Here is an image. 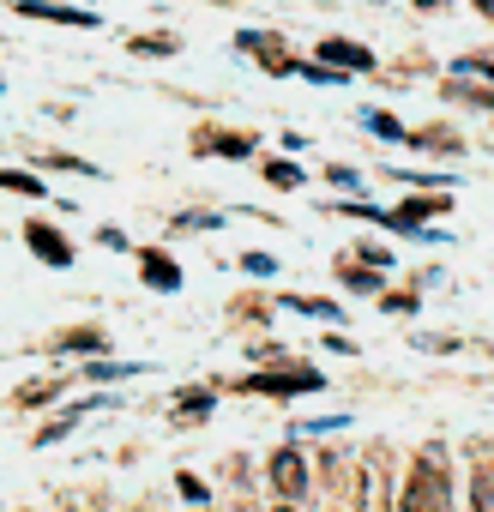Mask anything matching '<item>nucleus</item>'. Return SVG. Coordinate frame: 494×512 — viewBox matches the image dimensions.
<instances>
[{
	"instance_id": "12",
	"label": "nucleus",
	"mask_w": 494,
	"mask_h": 512,
	"mask_svg": "<svg viewBox=\"0 0 494 512\" xmlns=\"http://www.w3.org/2000/svg\"><path fill=\"white\" fill-rule=\"evenodd\" d=\"M302 181V169H290V163H272V187H296Z\"/></svg>"
},
{
	"instance_id": "3",
	"label": "nucleus",
	"mask_w": 494,
	"mask_h": 512,
	"mask_svg": "<svg viewBox=\"0 0 494 512\" xmlns=\"http://www.w3.org/2000/svg\"><path fill=\"white\" fill-rule=\"evenodd\" d=\"M272 482H278L284 500H302V494H308V464H302L296 452H278V458H272Z\"/></svg>"
},
{
	"instance_id": "7",
	"label": "nucleus",
	"mask_w": 494,
	"mask_h": 512,
	"mask_svg": "<svg viewBox=\"0 0 494 512\" xmlns=\"http://www.w3.org/2000/svg\"><path fill=\"white\" fill-rule=\"evenodd\" d=\"M145 284H157V290H175V284H181L175 260H163V253H145Z\"/></svg>"
},
{
	"instance_id": "9",
	"label": "nucleus",
	"mask_w": 494,
	"mask_h": 512,
	"mask_svg": "<svg viewBox=\"0 0 494 512\" xmlns=\"http://www.w3.org/2000/svg\"><path fill=\"white\" fill-rule=\"evenodd\" d=\"M470 500H476V512H494V476H488V470L476 476V494H470Z\"/></svg>"
},
{
	"instance_id": "2",
	"label": "nucleus",
	"mask_w": 494,
	"mask_h": 512,
	"mask_svg": "<svg viewBox=\"0 0 494 512\" xmlns=\"http://www.w3.org/2000/svg\"><path fill=\"white\" fill-rule=\"evenodd\" d=\"M247 392H320V374L314 368H284V374H254Z\"/></svg>"
},
{
	"instance_id": "1",
	"label": "nucleus",
	"mask_w": 494,
	"mask_h": 512,
	"mask_svg": "<svg viewBox=\"0 0 494 512\" xmlns=\"http://www.w3.org/2000/svg\"><path fill=\"white\" fill-rule=\"evenodd\" d=\"M404 512H446V464L440 458H422L410 488H404Z\"/></svg>"
},
{
	"instance_id": "6",
	"label": "nucleus",
	"mask_w": 494,
	"mask_h": 512,
	"mask_svg": "<svg viewBox=\"0 0 494 512\" xmlns=\"http://www.w3.org/2000/svg\"><path fill=\"white\" fill-rule=\"evenodd\" d=\"M19 13H31V19H61V25H97L91 13H73V7H43V0H25Z\"/></svg>"
},
{
	"instance_id": "5",
	"label": "nucleus",
	"mask_w": 494,
	"mask_h": 512,
	"mask_svg": "<svg viewBox=\"0 0 494 512\" xmlns=\"http://www.w3.org/2000/svg\"><path fill=\"white\" fill-rule=\"evenodd\" d=\"M320 55H326V67H350V73H368V67H374V55H368L362 43H326Z\"/></svg>"
},
{
	"instance_id": "14",
	"label": "nucleus",
	"mask_w": 494,
	"mask_h": 512,
	"mask_svg": "<svg viewBox=\"0 0 494 512\" xmlns=\"http://www.w3.org/2000/svg\"><path fill=\"white\" fill-rule=\"evenodd\" d=\"M278 512H290V506H278Z\"/></svg>"
},
{
	"instance_id": "13",
	"label": "nucleus",
	"mask_w": 494,
	"mask_h": 512,
	"mask_svg": "<svg viewBox=\"0 0 494 512\" xmlns=\"http://www.w3.org/2000/svg\"><path fill=\"white\" fill-rule=\"evenodd\" d=\"M458 73H488V79H494V67H488V61H458Z\"/></svg>"
},
{
	"instance_id": "10",
	"label": "nucleus",
	"mask_w": 494,
	"mask_h": 512,
	"mask_svg": "<svg viewBox=\"0 0 494 512\" xmlns=\"http://www.w3.org/2000/svg\"><path fill=\"white\" fill-rule=\"evenodd\" d=\"M0 187H13V193H43L31 175H7V169H0Z\"/></svg>"
},
{
	"instance_id": "11",
	"label": "nucleus",
	"mask_w": 494,
	"mask_h": 512,
	"mask_svg": "<svg viewBox=\"0 0 494 512\" xmlns=\"http://www.w3.org/2000/svg\"><path fill=\"white\" fill-rule=\"evenodd\" d=\"M368 127H374V133H386V139H404V127H398L392 115H368Z\"/></svg>"
},
{
	"instance_id": "4",
	"label": "nucleus",
	"mask_w": 494,
	"mask_h": 512,
	"mask_svg": "<svg viewBox=\"0 0 494 512\" xmlns=\"http://www.w3.org/2000/svg\"><path fill=\"white\" fill-rule=\"evenodd\" d=\"M25 241L37 247V260H55V266H67V260H73V247H67L49 223H31V229H25Z\"/></svg>"
},
{
	"instance_id": "8",
	"label": "nucleus",
	"mask_w": 494,
	"mask_h": 512,
	"mask_svg": "<svg viewBox=\"0 0 494 512\" xmlns=\"http://www.w3.org/2000/svg\"><path fill=\"white\" fill-rule=\"evenodd\" d=\"M241 49H278V43H272V37H241ZM266 67H272V73H284L290 61H284V55H266Z\"/></svg>"
}]
</instances>
